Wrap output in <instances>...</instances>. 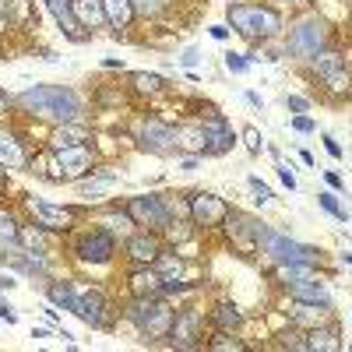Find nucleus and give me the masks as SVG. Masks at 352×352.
<instances>
[{"instance_id":"f257e3e1","label":"nucleus","mask_w":352,"mask_h":352,"mask_svg":"<svg viewBox=\"0 0 352 352\" xmlns=\"http://www.w3.org/2000/svg\"><path fill=\"white\" fill-rule=\"evenodd\" d=\"M18 109L39 116V120H53V124H78L81 116V99L78 92H71V88H60V85H36L28 88V92H21L14 99Z\"/></svg>"},{"instance_id":"f03ea898","label":"nucleus","mask_w":352,"mask_h":352,"mask_svg":"<svg viewBox=\"0 0 352 352\" xmlns=\"http://www.w3.org/2000/svg\"><path fill=\"white\" fill-rule=\"evenodd\" d=\"M226 18L232 25V32H240L243 39H254V43L282 32V14L268 4H229Z\"/></svg>"},{"instance_id":"7ed1b4c3","label":"nucleus","mask_w":352,"mask_h":352,"mask_svg":"<svg viewBox=\"0 0 352 352\" xmlns=\"http://www.w3.org/2000/svg\"><path fill=\"white\" fill-rule=\"evenodd\" d=\"M173 317H176V310L166 307L159 296H134V303L127 307V320H131V324H134L144 338H148V342L169 338Z\"/></svg>"},{"instance_id":"20e7f679","label":"nucleus","mask_w":352,"mask_h":352,"mask_svg":"<svg viewBox=\"0 0 352 352\" xmlns=\"http://www.w3.org/2000/svg\"><path fill=\"white\" fill-rule=\"evenodd\" d=\"M257 247H261V254H268L275 264H317V261H320V250H317V247H307V243L289 240L285 232H278V229H272V226L261 229Z\"/></svg>"},{"instance_id":"39448f33","label":"nucleus","mask_w":352,"mask_h":352,"mask_svg":"<svg viewBox=\"0 0 352 352\" xmlns=\"http://www.w3.org/2000/svg\"><path fill=\"white\" fill-rule=\"evenodd\" d=\"M328 36H331V32H328L324 18L307 14V18H300L296 25L289 28V43H285V50H289V56H300V60H310V56L324 53Z\"/></svg>"},{"instance_id":"423d86ee","label":"nucleus","mask_w":352,"mask_h":352,"mask_svg":"<svg viewBox=\"0 0 352 352\" xmlns=\"http://www.w3.org/2000/svg\"><path fill=\"white\" fill-rule=\"evenodd\" d=\"M124 212L134 219V226H144L152 232H166L173 215H169V204L159 197V194H141V197H131L124 204Z\"/></svg>"},{"instance_id":"0eeeda50","label":"nucleus","mask_w":352,"mask_h":352,"mask_svg":"<svg viewBox=\"0 0 352 352\" xmlns=\"http://www.w3.org/2000/svg\"><path fill=\"white\" fill-rule=\"evenodd\" d=\"M96 155L85 144H71V148H56L53 152V180H81L85 173H92Z\"/></svg>"},{"instance_id":"6e6552de","label":"nucleus","mask_w":352,"mask_h":352,"mask_svg":"<svg viewBox=\"0 0 352 352\" xmlns=\"http://www.w3.org/2000/svg\"><path fill=\"white\" fill-rule=\"evenodd\" d=\"M310 64H314V74L324 81L331 92H345V88L352 85V71L345 64V56L335 53V50H324V53L310 56Z\"/></svg>"},{"instance_id":"1a4fd4ad","label":"nucleus","mask_w":352,"mask_h":352,"mask_svg":"<svg viewBox=\"0 0 352 352\" xmlns=\"http://www.w3.org/2000/svg\"><path fill=\"white\" fill-rule=\"evenodd\" d=\"M187 212H190V222H194L197 229H215V226L226 222L229 204H226L222 197L208 194V190H197V194L190 197V204H187Z\"/></svg>"},{"instance_id":"9d476101","label":"nucleus","mask_w":352,"mask_h":352,"mask_svg":"<svg viewBox=\"0 0 352 352\" xmlns=\"http://www.w3.org/2000/svg\"><path fill=\"white\" fill-rule=\"evenodd\" d=\"M201 338H204V317L197 310H180L173 317V328H169L173 349H201Z\"/></svg>"},{"instance_id":"9b49d317","label":"nucleus","mask_w":352,"mask_h":352,"mask_svg":"<svg viewBox=\"0 0 352 352\" xmlns=\"http://www.w3.org/2000/svg\"><path fill=\"white\" fill-rule=\"evenodd\" d=\"M138 144L148 155H169L176 148V127H169L166 120L152 116V120H144L141 131H138Z\"/></svg>"},{"instance_id":"f8f14e48","label":"nucleus","mask_w":352,"mask_h":352,"mask_svg":"<svg viewBox=\"0 0 352 352\" xmlns=\"http://www.w3.org/2000/svg\"><path fill=\"white\" fill-rule=\"evenodd\" d=\"M74 254H78L85 264H106V261H113V254H116V236H113V232H106V229H96V232H88V236L78 240Z\"/></svg>"},{"instance_id":"ddd939ff","label":"nucleus","mask_w":352,"mask_h":352,"mask_svg":"<svg viewBox=\"0 0 352 352\" xmlns=\"http://www.w3.org/2000/svg\"><path fill=\"white\" fill-rule=\"evenodd\" d=\"M71 314H78L88 328H109V303H106V296H102V289L81 292Z\"/></svg>"},{"instance_id":"4468645a","label":"nucleus","mask_w":352,"mask_h":352,"mask_svg":"<svg viewBox=\"0 0 352 352\" xmlns=\"http://www.w3.org/2000/svg\"><path fill=\"white\" fill-rule=\"evenodd\" d=\"M201 131H204V155H226L232 144H236V134H232L226 116H219V113H212L208 120L201 124Z\"/></svg>"},{"instance_id":"2eb2a0df","label":"nucleus","mask_w":352,"mask_h":352,"mask_svg":"<svg viewBox=\"0 0 352 352\" xmlns=\"http://www.w3.org/2000/svg\"><path fill=\"white\" fill-rule=\"evenodd\" d=\"M28 208H32L36 222H39L43 229H50V232H64V229H71L74 219H78L74 208H64V204H50V201H32Z\"/></svg>"},{"instance_id":"dca6fc26","label":"nucleus","mask_w":352,"mask_h":352,"mask_svg":"<svg viewBox=\"0 0 352 352\" xmlns=\"http://www.w3.org/2000/svg\"><path fill=\"white\" fill-rule=\"evenodd\" d=\"M226 229H229L232 243L243 247V250H250V247H257V236H261L264 222H257V219H250V215H243V212H229V215H226Z\"/></svg>"},{"instance_id":"f3484780","label":"nucleus","mask_w":352,"mask_h":352,"mask_svg":"<svg viewBox=\"0 0 352 352\" xmlns=\"http://www.w3.org/2000/svg\"><path fill=\"white\" fill-rule=\"evenodd\" d=\"M159 254H162V243H159V236H155L152 229L127 236V257H131L134 264H155Z\"/></svg>"},{"instance_id":"a211bd4d","label":"nucleus","mask_w":352,"mask_h":352,"mask_svg":"<svg viewBox=\"0 0 352 352\" xmlns=\"http://www.w3.org/2000/svg\"><path fill=\"white\" fill-rule=\"evenodd\" d=\"M46 8H50V14L56 18V25L67 32V39H74V43H85L92 32H85L81 28V21L74 18V8H71V0H46Z\"/></svg>"},{"instance_id":"6ab92c4d","label":"nucleus","mask_w":352,"mask_h":352,"mask_svg":"<svg viewBox=\"0 0 352 352\" xmlns=\"http://www.w3.org/2000/svg\"><path fill=\"white\" fill-rule=\"evenodd\" d=\"M131 296H162V275L155 264H141V268L127 278Z\"/></svg>"},{"instance_id":"aec40b11","label":"nucleus","mask_w":352,"mask_h":352,"mask_svg":"<svg viewBox=\"0 0 352 352\" xmlns=\"http://www.w3.org/2000/svg\"><path fill=\"white\" fill-rule=\"evenodd\" d=\"M289 300H296V303H317V307H331V292L314 282L310 278H300V282H289Z\"/></svg>"},{"instance_id":"412c9836","label":"nucleus","mask_w":352,"mask_h":352,"mask_svg":"<svg viewBox=\"0 0 352 352\" xmlns=\"http://www.w3.org/2000/svg\"><path fill=\"white\" fill-rule=\"evenodd\" d=\"M71 8H74V18L81 21L85 32H96V28L109 25V21H106V8H102V0H71Z\"/></svg>"},{"instance_id":"4be33fe9","label":"nucleus","mask_w":352,"mask_h":352,"mask_svg":"<svg viewBox=\"0 0 352 352\" xmlns=\"http://www.w3.org/2000/svg\"><path fill=\"white\" fill-rule=\"evenodd\" d=\"M28 152L21 148V141L14 134H0V169H25Z\"/></svg>"},{"instance_id":"5701e85b","label":"nucleus","mask_w":352,"mask_h":352,"mask_svg":"<svg viewBox=\"0 0 352 352\" xmlns=\"http://www.w3.org/2000/svg\"><path fill=\"white\" fill-rule=\"evenodd\" d=\"M307 349H314V352H338V349H342L338 328H331V324L310 328V331H307Z\"/></svg>"},{"instance_id":"b1692460","label":"nucleus","mask_w":352,"mask_h":352,"mask_svg":"<svg viewBox=\"0 0 352 352\" xmlns=\"http://www.w3.org/2000/svg\"><path fill=\"white\" fill-rule=\"evenodd\" d=\"M102 8H106V21L116 28V36H120L124 28H131V21H134V4L131 0H102Z\"/></svg>"},{"instance_id":"393cba45","label":"nucleus","mask_w":352,"mask_h":352,"mask_svg":"<svg viewBox=\"0 0 352 352\" xmlns=\"http://www.w3.org/2000/svg\"><path fill=\"white\" fill-rule=\"evenodd\" d=\"M212 324H215L219 331H240V328H243V310H240L236 303H219V307L212 310Z\"/></svg>"},{"instance_id":"a878e982","label":"nucleus","mask_w":352,"mask_h":352,"mask_svg":"<svg viewBox=\"0 0 352 352\" xmlns=\"http://www.w3.org/2000/svg\"><path fill=\"white\" fill-rule=\"evenodd\" d=\"M176 148L190 152V155H204V131H201V124L176 127Z\"/></svg>"},{"instance_id":"bb28decb","label":"nucleus","mask_w":352,"mask_h":352,"mask_svg":"<svg viewBox=\"0 0 352 352\" xmlns=\"http://www.w3.org/2000/svg\"><path fill=\"white\" fill-rule=\"evenodd\" d=\"M292 303H296V300H292ZM328 310L331 307H317V303H296V307H292V320H296V324H324V320H328Z\"/></svg>"},{"instance_id":"cd10ccee","label":"nucleus","mask_w":352,"mask_h":352,"mask_svg":"<svg viewBox=\"0 0 352 352\" xmlns=\"http://www.w3.org/2000/svg\"><path fill=\"white\" fill-rule=\"evenodd\" d=\"M71 144H85V131L74 124H60V131H53V138H50V152L71 148Z\"/></svg>"},{"instance_id":"c85d7f7f","label":"nucleus","mask_w":352,"mask_h":352,"mask_svg":"<svg viewBox=\"0 0 352 352\" xmlns=\"http://www.w3.org/2000/svg\"><path fill=\"white\" fill-rule=\"evenodd\" d=\"M131 85H134L138 96H159L162 88H166V78H162V74H152V71H138V74L131 78Z\"/></svg>"},{"instance_id":"c756f323","label":"nucleus","mask_w":352,"mask_h":352,"mask_svg":"<svg viewBox=\"0 0 352 352\" xmlns=\"http://www.w3.org/2000/svg\"><path fill=\"white\" fill-rule=\"evenodd\" d=\"M46 296H50L53 307H64V310H74V303H78V292H74L71 282H53L46 289Z\"/></svg>"},{"instance_id":"7c9ffc66","label":"nucleus","mask_w":352,"mask_h":352,"mask_svg":"<svg viewBox=\"0 0 352 352\" xmlns=\"http://www.w3.org/2000/svg\"><path fill=\"white\" fill-rule=\"evenodd\" d=\"M134 4V18H159L162 11H169L173 0H131Z\"/></svg>"},{"instance_id":"2f4dec72","label":"nucleus","mask_w":352,"mask_h":352,"mask_svg":"<svg viewBox=\"0 0 352 352\" xmlns=\"http://www.w3.org/2000/svg\"><path fill=\"white\" fill-rule=\"evenodd\" d=\"M78 187H81V194H85V197H99V194H106V190L113 187V173L92 176V180H81Z\"/></svg>"},{"instance_id":"473e14b6","label":"nucleus","mask_w":352,"mask_h":352,"mask_svg":"<svg viewBox=\"0 0 352 352\" xmlns=\"http://www.w3.org/2000/svg\"><path fill=\"white\" fill-rule=\"evenodd\" d=\"M314 275V264H278V278L289 285V282H300V278H310Z\"/></svg>"},{"instance_id":"72a5a7b5","label":"nucleus","mask_w":352,"mask_h":352,"mask_svg":"<svg viewBox=\"0 0 352 352\" xmlns=\"http://www.w3.org/2000/svg\"><path fill=\"white\" fill-rule=\"evenodd\" d=\"M43 226L36 222V226H21V247H28V250H43V243H46V236H43Z\"/></svg>"},{"instance_id":"f704fd0d","label":"nucleus","mask_w":352,"mask_h":352,"mask_svg":"<svg viewBox=\"0 0 352 352\" xmlns=\"http://www.w3.org/2000/svg\"><path fill=\"white\" fill-rule=\"evenodd\" d=\"M317 204H320V208H324V212H331L338 222H345L349 219V212L342 208V204H338V197L331 194V190H324V194H317Z\"/></svg>"},{"instance_id":"c9c22d12","label":"nucleus","mask_w":352,"mask_h":352,"mask_svg":"<svg viewBox=\"0 0 352 352\" xmlns=\"http://www.w3.org/2000/svg\"><path fill=\"white\" fill-rule=\"evenodd\" d=\"M208 349H212V352H229V349L240 352V349H247V345H243L240 338H232V331H219V338H212Z\"/></svg>"},{"instance_id":"e433bc0d","label":"nucleus","mask_w":352,"mask_h":352,"mask_svg":"<svg viewBox=\"0 0 352 352\" xmlns=\"http://www.w3.org/2000/svg\"><path fill=\"white\" fill-rule=\"evenodd\" d=\"M278 349H307V335L296 331V328H289L278 335Z\"/></svg>"},{"instance_id":"4c0bfd02","label":"nucleus","mask_w":352,"mask_h":352,"mask_svg":"<svg viewBox=\"0 0 352 352\" xmlns=\"http://www.w3.org/2000/svg\"><path fill=\"white\" fill-rule=\"evenodd\" d=\"M226 67H229L232 74H243V71L250 67V60H247V56H240V53H229V56H226Z\"/></svg>"},{"instance_id":"58836bf2","label":"nucleus","mask_w":352,"mask_h":352,"mask_svg":"<svg viewBox=\"0 0 352 352\" xmlns=\"http://www.w3.org/2000/svg\"><path fill=\"white\" fill-rule=\"evenodd\" d=\"M292 131H300V134H310V131H317V124L310 120V116L296 113V116H292Z\"/></svg>"},{"instance_id":"ea45409f","label":"nucleus","mask_w":352,"mask_h":352,"mask_svg":"<svg viewBox=\"0 0 352 352\" xmlns=\"http://www.w3.org/2000/svg\"><path fill=\"white\" fill-rule=\"evenodd\" d=\"M250 187H254V194H257L261 204H268V201H272V190H268V184H261V176H250Z\"/></svg>"},{"instance_id":"a19ab883","label":"nucleus","mask_w":352,"mask_h":352,"mask_svg":"<svg viewBox=\"0 0 352 352\" xmlns=\"http://www.w3.org/2000/svg\"><path fill=\"white\" fill-rule=\"evenodd\" d=\"M243 141H247V148H250L254 155L261 152V131H257V127H247V131H243Z\"/></svg>"},{"instance_id":"79ce46f5","label":"nucleus","mask_w":352,"mask_h":352,"mask_svg":"<svg viewBox=\"0 0 352 352\" xmlns=\"http://www.w3.org/2000/svg\"><path fill=\"white\" fill-rule=\"evenodd\" d=\"M285 106H289L292 113H307V109H310V102H307L303 96H289V99H285Z\"/></svg>"},{"instance_id":"37998d69","label":"nucleus","mask_w":352,"mask_h":352,"mask_svg":"<svg viewBox=\"0 0 352 352\" xmlns=\"http://www.w3.org/2000/svg\"><path fill=\"white\" fill-rule=\"evenodd\" d=\"M0 320H8V324H14V320H18V314H14L11 303H0Z\"/></svg>"},{"instance_id":"c03bdc74","label":"nucleus","mask_w":352,"mask_h":352,"mask_svg":"<svg viewBox=\"0 0 352 352\" xmlns=\"http://www.w3.org/2000/svg\"><path fill=\"white\" fill-rule=\"evenodd\" d=\"M197 56H201V53H197V50H187V53H184V56H180V67H187V71H190V67H194V64H197Z\"/></svg>"},{"instance_id":"a18cd8bd","label":"nucleus","mask_w":352,"mask_h":352,"mask_svg":"<svg viewBox=\"0 0 352 352\" xmlns=\"http://www.w3.org/2000/svg\"><path fill=\"white\" fill-rule=\"evenodd\" d=\"M278 176H282V184H285L289 190H296V176H292V173H289L285 166H278Z\"/></svg>"},{"instance_id":"49530a36","label":"nucleus","mask_w":352,"mask_h":352,"mask_svg":"<svg viewBox=\"0 0 352 352\" xmlns=\"http://www.w3.org/2000/svg\"><path fill=\"white\" fill-rule=\"evenodd\" d=\"M324 148H328V155H335V159H342V144H338L335 138H324Z\"/></svg>"},{"instance_id":"de8ad7c7","label":"nucleus","mask_w":352,"mask_h":352,"mask_svg":"<svg viewBox=\"0 0 352 352\" xmlns=\"http://www.w3.org/2000/svg\"><path fill=\"white\" fill-rule=\"evenodd\" d=\"M324 180H328V184H331L335 190H342V187H345V180H342V176H338L335 169H328V173H324Z\"/></svg>"},{"instance_id":"09e8293b","label":"nucleus","mask_w":352,"mask_h":352,"mask_svg":"<svg viewBox=\"0 0 352 352\" xmlns=\"http://www.w3.org/2000/svg\"><path fill=\"white\" fill-rule=\"evenodd\" d=\"M8 109H11V96L0 88V116H8Z\"/></svg>"},{"instance_id":"8fccbe9b","label":"nucleus","mask_w":352,"mask_h":352,"mask_svg":"<svg viewBox=\"0 0 352 352\" xmlns=\"http://www.w3.org/2000/svg\"><path fill=\"white\" fill-rule=\"evenodd\" d=\"M208 32H212L215 39H226V36H229V28H226V25H212V28H208Z\"/></svg>"},{"instance_id":"3c124183","label":"nucleus","mask_w":352,"mask_h":352,"mask_svg":"<svg viewBox=\"0 0 352 352\" xmlns=\"http://www.w3.org/2000/svg\"><path fill=\"white\" fill-rule=\"evenodd\" d=\"M8 28H11V18H8L4 11H0V36H4V32H8Z\"/></svg>"},{"instance_id":"603ef678","label":"nucleus","mask_w":352,"mask_h":352,"mask_svg":"<svg viewBox=\"0 0 352 352\" xmlns=\"http://www.w3.org/2000/svg\"><path fill=\"white\" fill-rule=\"evenodd\" d=\"M180 169H187V173H194V169H197V159H184V166H180Z\"/></svg>"},{"instance_id":"864d4df0","label":"nucleus","mask_w":352,"mask_h":352,"mask_svg":"<svg viewBox=\"0 0 352 352\" xmlns=\"http://www.w3.org/2000/svg\"><path fill=\"white\" fill-rule=\"evenodd\" d=\"M32 338H50V328H32Z\"/></svg>"}]
</instances>
